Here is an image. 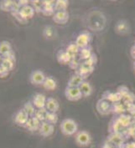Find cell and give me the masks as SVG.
<instances>
[{
	"label": "cell",
	"mask_w": 135,
	"mask_h": 148,
	"mask_svg": "<svg viewBox=\"0 0 135 148\" xmlns=\"http://www.w3.org/2000/svg\"><path fill=\"white\" fill-rule=\"evenodd\" d=\"M56 60L61 64H69L72 58L65 49H61L58 51V53L56 55Z\"/></svg>",
	"instance_id": "cell-18"
},
{
	"label": "cell",
	"mask_w": 135,
	"mask_h": 148,
	"mask_svg": "<svg viewBox=\"0 0 135 148\" xmlns=\"http://www.w3.org/2000/svg\"><path fill=\"white\" fill-rule=\"evenodd\" d=\"M46 78L45 73L40 70H33L30 75V81L34 86H43Z\"/></svg>",
	"instance_id": "cell-6"
},
{
	"label": "cell",
	"mask_w": 135,
	"mask_h": 148,
	"mask_svg": "<svg viewBox=\"0 0 135 148\" xmlns=\"http://www.w3.org/2000/svg\"><path fill=\"white\" fill-rule=\"evenodd\" d=\"M81 63L80 62V60L77 59V58H76V59H72V60H71V62L69 63V67L72 69V70H78V68L80 67V65H81Z\"/></svg>",
	"instance_id": "cell-39"
},
{
	"label": "cell",
	"mask_w": 135,
	"mask_h": 148,
	"mask_svg": "<svg viewBox=\"0 0 135 148\" xmlns=\"http://www.w3.org/2000/svg\"><path fill=\"white\" fill-rule=\"evenodd\" d=\"M43 86L47 90H54L57 87V82L55 78H53L52 76H46L45 82L43 84Z\"/></svg>",
	"instance_id": "cell-26"
},
{
	"label": "cell",
	"mask_w": 135,
	"mask_h": 148,
	"mask_svg": "<svg viewBox=\"0 0 135 148\" xmlns=\"http://www.w3.org/2000/svg\"><path fill=\"white\" fill-rule=\"evenodd\" d=\"M12 15H13V17L15 18L16 20H17L19 23H26L27 22H28L27 20H25L24 18L21 16V14H20V13H19V12H17V13H12Z\"/></svg>",
	"instance_id": "cell-41"
},
{
	"label": "cell",
	"mask_w": 135,
	"mask_h": 148,
	"mask_svg": "<svg viewBox=\"0 0 135 148\" xmlns=\"http://www.w3.org/2000/svg\"><path fill=\"white\" fill-rule=\"evenodd\" d=\"M75 141L81 147H86L92 142V136L87 131H79L75 136Z\"/></svg>",
	"instance_id": "cell-3"
},
{
	"label": "cell",
	"mask_w": 135,
	"mask_h": 148,
	"mask_svg": "<svg viewBox=\"0 0 135 148\" xmlns=\"http://www.w3.org/2000/svg\"><path fill=\"white\" fill-rule=\"evenodd\" d=\"M69 6V2L66 0H58L56 1L55 10L57 11H66V8Z\"/></svg>",
	"instance_id": "cell-33"
},
{
	"label": "cell",
	"mask_w": 135,
	"mask_h": 148,
	"mask_svg": "<svg viewBox=\"0 0 135 148\" xmlns=\"http://www.w3.org/2000/svg\"><path fill=\"white\" fill-rule=\"evenodd\" d=\"M19 13L24 19L28 21L34 17L35 11L31 5H27V6H24L23 8H20Z\"/></svg>",
	"instance_id": "cell-20"
},
{
	"label": "cell",
	"mask_w": 135,
	"mask_h": 148,
	"mask_svg": "<svg viewBox=\"0 0 135 148\" xmlns=\"http://www.w3.org/2000/svg\"><path fill=\"white\" fill-rule=\"evenodd\" d=\"M11 50H13V49H12V45L10 42H8L7 40L0 41V55L3 56Z\"/></svg>",
	"instance_id": "cell-29"
},
{
	"label": "cell",
	"mask_w": 135,
	"mask_h": 148,
	"mask_svg": "<svg viewBox=\"0 0 135 148\" xmlns=\"http://www.w3.org/2000/svg\"><path fill=\"white\" fill-rule=\"evenodd\" d=\"M134 70H135V61H134Z\"/></svg>",
	"instance_id": "cell-49"
},
{
	"label": "cell",
	"mask_w": 135,
	"mask_h": 148,
	"mask_svg": "<svg viewBox=\"0 0 135 148\" xmlns=\"http://www.w3.org/2000/svg\"><path fill=\"white\" fill-rule=\"evenodd\" d=\"M126 138L123 133H109L107 138V142L112 147L119 148L123 146Z\"/></svg>",
	"instance_id": "cell-2"
},
{
	"label": "cell",
	"mask_w": 135,
	"mask_h": 148,
	"mask_svg": "<svg viewBox=\"0 0 135 148\" xmlns=\"http://www.w3.org/2000/svg\"><path fill=\"white\" fill-rule=\"evenodd\" d=\"M96 61H97V58H96V55L95 54H92L91 55L89 58H88L87 60L83 61V64H87V65H89V66H92V67H95L96 64Z\"/></svg>",
	"instance_id": "cell-38"
},
{
	"label": "cell",
	"mask_w": 135,
	"mask_h": 148,
	"mask_svg": "<svg viewBox=\"0 0 135 148\" xmlns=\"http://www.w3.org/2000/svg\"><path fill=\"white\" fill-rule=\"evenodd\" d=\"M55 132V125L52 124H50L46 121H43L41 122L39 133L42 136L44 137H49L50 136L53 135V133Z\"/></svg>",
	"instance_id": "cell-12"
},
{
	"label": "cell",
	"mask_w": 135,
	"mask_h": 148,
	"mask_svg": "<svg viewBox=\"0 0 135 148\" xmlns=\"http://www.w3.org/2000/svg\"><path fill=\"white\" fill-rule=\"evenodd\" d=\"M30 4L34 8L35 13H41L42 11V7H43V2L40 0H33L30 1Z\"/></svg>",
	"instance_id": "cell-37"
},
{
	"label": "cell",
	"mask_w": 135,
	"mask_h": 148,
	"mask_svg": "<svg viewBox=\"0 0 135 148\" xmlns=\"http://www.w3.org/2000/svg\"><path fill=\"white\" fill-rule=\"evenodd\" d=\"M79 88L83 97H88V96L92 95L93 93V88L91 85V83L87 79L83 81V83L80 86Z\"/></svg>",
	"instance_id": "cell-21"
},
{
	"label": "cell",
	"mask_w": 135,
	"mask_h": 148,
	"mask_svg": "<svg viewBox=\"0 0 135 148\" xmlns=\"http://www.w3.org/2000/svg\"><path fill=\"white\" fill-rule=\"evenodd\" d=\"M125 128L119 122L118 117H113L111 120L109 125H108V132L109 133H123L124 132Z\"/></svg>",
	"instance_id": "cell-10"
},
{
	"label": "cell",
	"mask_w": 135,
	"mask_h": 148,
	"mask_svg": "<svg viewBox=\"0 0 135 148\" xmlns=\"http://www.w3.org/2000/svg\"><path fill=\"white\" fill-rule=\"evenodd\" d=\"M130 54H131V56L132 58L135 61V45H133L132 48H131V50H130Z\"/></svg>",
	"instance_id": "cell-46"
},
{
	"label": "cell",
	"mask_w": 135,
	"mask_h": 148,
	"mask_svg": "<svg viewBox=\"0 0 135 148\" xmlns=\"http://www.w3.org/2000/svg\"><path fill=\"white\" fill-rule=\"evenodd\" d=\"M30 1H28V0H19V1H18V3L20 6V8H23L24 6L30 5Z\"/></svg>",
	"instance_id": "cell-44"
},
{
	"label": "cell",
	"mask_w": 135,
	"mask_h": 148,
	"mask_svg": "<svg viewBox=\"0 0 135 148\" xmlns=\"http://www.w3.org/2000/svg\"><path fill=\"white\" fill-rule=\"evenodd\" d=\"M129 91H130L129 89H128L126 86H118V90H117V92L118 94H120V95H121L122 97H123L124 95H126Z\"/></svg>",
	"instance_id": "cell-40"
},
{
	"label": "cell",
	"mask_w": 135,
	"mask_h": 148,
	"mask_svg": "<svg viewBox=\"0 0 135 148\" xmlns=\"http://www.w3.org/2000/svg\"><path fill=\"white\" fill-rule=\"evenodd\" d=\"M118 117L119 122L122 124V125L126 129L128 126H130L131 125H133V117L131 116L130 115H126V114H121L119 116H116Z\"/></svg>",
	"instance_id": "cell-25"
},
{
	"label": "cell",
	"mask_w": 135,
	"mask_h": 148,
	"mask_svg": "<svg viewBox=\"0 0 135 148\" xmlns=\"http://www.w3.org/2000/svg\"><path fill=\"white\" fill-rule=\"evenodd\" d=\"M15 64L16 61L8 59V58H5V57H3L2 61H1V65L3 66L4 68H6L9 72L15 68Z\"/></svg>",
	"instance_id": "cell-30"
},
{
	"label": "cell",
	"mask_w": 135,
	"mask_h": 148,
	"mask_svg": "<svg viewBox=\"0 0 135 148\" xmlns=\"http://www.w3.org/2000/svg\"><path fill=\"white\" fill-rule=\"evenodd\" d=\"M65 98L70 101H77L83 97L79 87L66 86L65 90Z\"/></svg>",
	"instance_id": "cell-4"
},
{
	"label": "cell",
	"mask_w": 135,
	"mask_h": 148,
	"mask_svg": "<svg viewBox=\"0 0 135 148\" xmlns=\"http://www.w3.org/2000/svg\"><path fill=\"white\" fill-rule=\"evenodd\" d=\"M46 100H47V97L44 94L36 93L33 96L31 101L36 109H43V108H45Z\"/></svg>",
	"instance_id": "cell-9"
},
{
	"label": "cell",
	"mask_w": 135,
	"mask_h": 148,
	"mask_svg": "<svg viewBox=\"0 0 135 148\" xmlns=\"http://www.w3.org/2000/svg\"><path fill=\"white\" fill-rule=\"evenodd\" d=\"M123 147V148H135V141L124 143Z\"/></svg>",
	"instance_id": "cell-45"
},
{
	"label": "cell",
	"mask_w": 135,
	"mask_h": 148,
	"mask_svg": "<svg viewBox=\"0 0 135 148\" xmlns=\"http://www.w3.org/2000/svg\"><path fill=\"white\" fill-rule=\"evenodd\" d=\"M55 23L58 24H65L69 20V14L67 11H57L52 17Z\"/></svg>",
	"instance_id": "cell-16"
},
{
	"label": "cell",
	"mask_w": 135,
	"mask_h": 148,
	"mask_svg": "<svg viewBox=\"0 0 135 148\" xmlns=\"http://www.w3.org/2000/svg\"><path fill=\"white\" fill-rule=\"evenodd\" d=\"M46 113H47V110L45 108L37 109L36 112H35V115H34V117H36L40 121L43 122V121H45V118Z\"/></svg>",
	"instance_id": "cell-36"
},
{
	"label": "cell",
	"mask_w": 135,
	"mask_h": 148,
	"mask_svg": "<svg viewBox=\"0 0 135 148\" xmlns=\"http://www.w3.org/2000/svg\"><path fill=\"white\" fill-rule=\"evenodd\" d=\"M134 139H135V136H134Z\"/></svg>",
	"instance_id": "cell-50"
},
{
	"label": "cell",
	"mask_w": 135,
	"mask_h": 148,
	"mask_svg": "<svg viewBox=\"0 0 135 148\" xmlns=\"http://www.w3.org/2000/svg\"><path fill=\"white\" fill-rule=\"evenodd\" d=\"M94 70H95V67H92V66H89V65L81 63L78 70H76V74L79 75L86 79L90 75H92L93 73Z\"/></svg>",
	"instance_id": "cell-15"
},
{
	"label": "cell",
	"mask_w": 135,
	"mask_h": 148,
	"mask_svg": "<svg viewBox=\"0 0 135 148\" xmlns=\"http://www.w3.org/2000/svg\"><path fill=\"white\" fill-rule=\"evenodd\" d=\"M40 125H41V121H40L36 117L33 116L30 117L29 121H27V123L25 124L24 127L29 132H39Z\"/></svg>",
	"instance_id": "cell-14"
},
{
	"label": "cell",
	"mask_w": 135,
	"mask_h": 148,
	"mask_svg": "<svg viewBox=\"0 0 135 148\" xmlns=\"http://www.w3.org/2000/svg\"><path fill=\"white\" fill-rule=\"evenodd\" d=\"M84 80H86V79L83 77H81V75L75 73L73 75L71 76V78L69 79L67 86H69V87H80V86L83 83Z\"/></svg>",
	"instance_id": "cell-22"
},
{
	"label": "cell",
	"mask_w": 135,
	"mask_h": 148,
	"mask_svg": "<svg viewBox=\"0 0 135 148\" xmlns=\"http://www.w3.org/2000/svg\"><path fill=\"white\" fill-rule=\"evenodd\" d=\"M43 35L45 39H54L56 36V30L54 29L53 26H46L45 29H44V31H43Z\"/></svg>",
	"instance_id": "cell-28"
},
{
	"label": "cell",
	"mask_w": 135,
	"mask_h": 148,
	"mask_svg": "<svg viewBox=\"0 0 135 148\" xmlns=\"http://www.w3.org/2000/svg\"><path fill=\"white\" fill-rule=\"evenodd\" d=\"M65 50L72 56V59H76V58H77V55H79L81 49L76 45V44L75 42H72L67 45Z\"/></svg>",
	"instance_id": "cell-24"
},
{
	"label": "cell",
	"mask_w": 135,
	"mask_h": 148,
	"mask_svg": "<svg viewBox=\"0 0 135 148\" xmlns=\"http://www.w3.org/2000/svg\"><path fill=\"white\" fill-rule=\"evenodd\" d=\"M3 57H5V58H8V59L12 60H14V61H16V55L14 50H11V51L8 52L7 54H5L4 55H3Z\"/></svg>",
	"instance_id": "cell-43"
},
{
	"label": "cell",
	"mask_w": 135,
	"mask_h": 148,
	"mask_svg": "<svg viewBox=\"0 0 135 148\" xmlns=\"http://www.w3.org/2000/svg\"><path fill=\"white\" fill-rule=\"evenodd\" d=\"M102 99H104L107 101H109L111 104L112 103H116V102H120L122 101V99L123 97L120 95V94H118L117 91L116 92H113V91H110V90H107V91H105L103 95V97Z\"/></svg>",
	"instance_id": "cell-17"
},
{
	"label": "cell",
	"mask_w": 135,
	"mask_h": 148,
	"mask_svg": "<svg viewBox=\"0 0 135 148\" xmlns=\"http://www.w3.org/2000/svg\"><path fill=\"white\" fill-rule=\"evenodd\" d=\"M134 45H135V40H134Z\"/></svg>",
	"instance_id": "cell-51"
},
{
	"label": "cell",
	"mask_w": 135,
	"mask_h": 148,
	"mask_svg": "<svg viewBox=\"0 0 135 148\" xmlns=\"http://www.w3.org/2000/svg\"><path fill=\"white\" fill-rule=\"evenodd\" d=\"M58 120H59V116L57 113H52V112L47 111L45 115V121L55 125L58 122Z\"/></svg>",
	"instance_id": "cell-31"
},
{
	"label": "cell",
	"mask_w": 135,
	"mask_h": 148,
	"mask_svg": "<svg viewBox=\"0 0 135 148\" xmlns=\"http://www.w3.org/2000/svg\"><path fill=\"white\" fill-rule=\"evenodd\" d=\"M96 108L97 112L103 116H107L108 114L112 113V104L104 99H100L97 101Z\"/></svg>",
	"instance_id": "cell-7"
},
{
	"label": "cell",
	"mask_w": 135,
	"mask_h": 148,
	"mask_svg": "<svg viewBox=\"0 0 135 148\" xmlns=\"http://www.w3.org/2000/svg\"><path fill=\"white\" fill-rule=\"evenodd\" d=\"M115 32L120 35H126L130 32V25L127 20H119L115 25Z\"/></svg>",
	"instance_id": "cell-11"
},
{
	"label": "cell",
	"mask_w": 135,
	"mask_h": 148,
	"mask_svg": "<svg viewBox=\"0 0 135 148\" xmlns=\"http://www.w3.org/2000/svg\"><path fill=\"white\" fill-rule=\"evenodd\" d=\"M8 75H9V71L0 64V78H6V77H8Z\"/></svg>",
	"instance_id": "cell-42"
},
{
	"label": "cell",
	"mask_w": 135,
	"mask_h": 148,
	"mask_svg": "<svg viewBox=\"0 0 135 148\" xmlns=\"http://www.w3.org/2000/svg\"><path fill=\"white\" fill-rule=\"evenodd\" d=\"M92 41V34L88 31H82L80 33L79 35L76 37L75 43L80 49H84L90 46V43Z\"/></svg>",
	"instance_id": "cell-5"
},
{
	"label": "cell",
	"mask_w": 135,
	"mask_h": 148,
	"mask_svg": "<svg viewBox=\"0 0 135 148\" xmlns=\"http://www.w3.org/2000/svg\"><path fill=\"white\" fill-rule=\"evenodd\" d=\"M43 7L41 13L45 16H53L56 13L55 10V4L56 1H42Z\"/></svg>",
	"instance_id": "cell-13"
},
{
	"label": "cell",
	"mask_w": 135,
	"mask_h": 148,
	"mask_svg": "<svg viewBox=\"0 0 135 148\" xmlns=\"http://www.w3.org/2000/svg\"><path fill=\"white\" fill-rule=\"evenodd\" d=\"M29 119H30L29 115L22 108V109H19L16 112L14 118V121L17 125L24 127L25 124L27 123V121H29Z\"/></svg>",
	"instance_id": "cell-8"
},
{
	"label": "cell",
	"mask_w": 135,
	"mask_h": 148,
	"mask_svg": "<svg viewBox=\"0 0 135 148\" xmlns=\"http://www.w3.org/2000/svg\"><path fill=\"white\" fill-rule=\"evenodd\" d=\"M14 1L11 0H3L0 2V9L3 12H11Z\"/></svg>",
	"instance_id": "cell-34"
},
{
	"label": "cell",
	"mask_w": 135,
	"mask_h": 148,
	"mask_svg": "<svg viewBox=\"0 0 135 148\" xmlns=\"http://www.w3.org/2000/svg\"><path fill=\"white\" fill-rule=\"evenodd\" d=\"M45 109L47 110L49 112L52 113H57V111L60 109V104L53 97H48L45 104Z\"/></svg>",
	"instance_id": "cell-19"
},
{
	"label": "cell",
	"mask_w": 135,
	"mask_h": 148,
	"mask_svg": "<svg viewBox=\"0 0 135 148\" xmlns=\"http://www.w3.org/2000/svg\"><path fill=\"white\" fill-rule=\"evenodd\" d=\"M92 54H93V53H92V49H91V47L90 46L87 47V48H84V49H81L80 50L79 53L80 60H82L83 61H85V60H87L88 58L92 55Z\"/></svg>",
	"instance_id": "cell-32"
},
{
	"label": "cell",
	"mask_w": 135,
	"mask_h": 148,
	"mask_svg": "<svg viewBox=\"0 0 135 148\" xmlns=\"http://www.w3.org/2000/svg\"><path fill=\"white\" fill-rule=\"evenodd\" d=\"M60 128L61 133L66 136H72L78 132V124L72 118L64 119L60 125Z\"/></svg>",
	"instance_id": "cell-1"
},
{
	"label": "cell",
	"mask_w": 135,
	"mask_h": 148,
	"mask_svg": "<svg viewBox=\"0 0 135 148\" xmlns=\"http://www.w3.org/2000/svg\"><path fill=\"white\" fill-rule=\"evenodd\" d=\"M2 59H3V56L0 55V64H1V61H2Z\"/></svg>",
	"instance_id": "cell-48"
},
{
	"label": "cell",
	"mask_w": 135,
	"mask_h": 148,
	"mask_svg": "<svg viewBox=\"0 0 135 148\" xmlns=\"http://www.w3.org/2000/svg\"><path fill=\"white\" fill-rule=\"evenodd\" d=\"M23 109L25 110V112L29 115V116L30 117L34 116L35 112H36V110H37V109L35 108V106H34V104L32 103L31 101L25 102L24 106H23Z\"/></svg>",
	"instance_id": "cell-27"
},
{
	"label": "cell",
	"mask_w": 135,
	"mask_h": 148,
	"mask_svg": "<svg viewBox=\"0 0 135 148\" xmlns=\"http://www.w3.org/2000/svg\"><path fill=\"white\" fill-rule=\"evenodd\" d=\"M103 148H113V147H112V146H110V145L106 141V142L103 144Z\"/></svg>",
	"instance_id": "cell-47"
},
{
	"label": "cell",
	"mask_w": 135,
	"mask_h": 148,
	"mask_svg": "<svg viewBox=\"0 0 135 148\" xmlns=\"http://www.w3.org/2000/svg\"><path fill=\"white\" fill-rule=\"evenodd\" d=\"M125 111H126V107L122 101L112 104V113L115 114V116H119L121 114H124Z\"/></svg>",
	"instance_id": "cell-23"
},
{
	"label": "cell",
	"mask_w": 135,
	"mask_h": 148,
	"mask_svg": "<svg viewBox=\"0 0 135 148\" xmlns=\"http://www.w3.org/2000/svg\"><path fill=\"white\" fill-rule=\"evenodd\" d=\"M122 101L123 103V105L126 106L129 104H134L135 102V95L133 92L129 91L128 93L124 95L122 99Z\"/></svg>",
	"instance_id": "cell-35"
}]
</instances>
